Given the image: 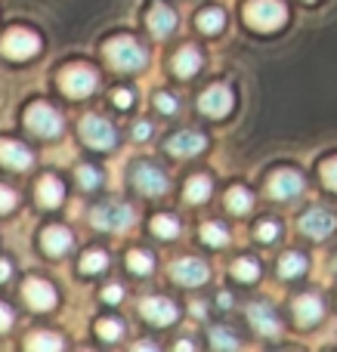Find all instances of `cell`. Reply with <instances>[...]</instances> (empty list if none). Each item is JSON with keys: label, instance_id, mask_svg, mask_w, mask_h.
Listing matches in <instances>:
<instances>
[{"label": "cell", "instance_id": "1", "mask_svg": "<svg viewBox=\"0 0 337 352\" xmlns=\"http://www.w3.org/2000/svg\"><path fill=\"white\" fill-rule=\"evenodd\" d=\"M245 22L254 31H276L288 22V10H285L282 0H248Z\"/></svg>", "mask_w": 337, "mask_h": 352}, {"label": "cell", "instance_id": "2", "mask_svg": "<svg viewBox=\"0 0 337 352\" xmlns=\"http://www.w3.org/2000/svg\"><path fill=\"white\" fill-rule=\"evenodd\" d=\"M105 56L118 72H140L146 65V50L136 37H111L105 43Z\"/></svg>", "mask_w": 337, "mask_h": 352}, {"label": "cell", "instance_id": "3", "mask_svg": "<svg viewBox=\"0 0 337 352\" xmlns=\"http://www.w3.org/2000/svg\"><path fill=\"white\" fill-rule=\"evenodd\" d=\"M96 84H99V78H96V72H93L90 65H68V68H62V74H59V87H62V93L65 96H72V99H84V96H90L93 90H96Z\"/></svg>", "mask_w": 337, "mask_h": 352}, {"label": "cell", "instance_id": "4", "mask_svg": "<svg viewBox=\"0 0 337 352\" xmlns=\"http://www.w3.org/2000/svg\"><path fill=\"white\" fill-rule=\"evenodd\" d=\"M90 219H93V226L102 232H124L136 223V213H133V207H127V204H102L90 213Z\"/></svg>", "mask_w": 337, "mask_h": 352}, {"label": "cell", "instance_id": "5", "mask_svg": "<svg viewBox=\"0 0 337 352\" xmlns=\"http://www.w3.org/2000/svg\"><path fill=\"white\" fill-rule=\"evenodd\" d=\"M37 50H41V37L28 28H12V31H6V37L0 41V53L16 62L37 56Z\"/></svg>", "mask_w": 337, "mask_h": 352}, {"label": "cell", "instance_id": "6", "mask_svg": "<svg viewBox=\"0 0 337 352\" xmlns=\"http://www.w3.org/2000/svg\"><path fill=\"white\" fill-rule=\"evenodd\" d=\"M25 127H28L31 133H37V136H43V140H50V136H59V133H62V118L56 115L50 105L34 102L28 111H25Z\"/></svg>", "mask_w": 337, "mask_h": 352}, {"label": "cell", "instance_id": "7", "mask_svg": "<svg viewBox=\"0 0 337 352\" xmlns=\"http://www.w3.org/2000/svg\"><path fill=\"white\" fill-rule=\"evenodd\" d=\"M130 179H133V186L140 188L142 195H164L167 186H171V182H167V173L155 164H133Z\"/></svg>", "mask_w": 337, "mask_h": 352}, {"label": "cell", "instance_id": "8", "mask_svg": "<svg viewBox=\"0 0 337 352\" xmlns=\"http://www.w3.org/2000/svg\"><path fill=\"white\" fill-rule=\"evenodd\" d=\"M80 136H84V142L90 148H111L115 146V130H111V124L99 115H87L84 121H80Z\"/></svg>", "mask_w": 337, "mask_h": 352}, {"label": "cell", "instance_id": "9", "mask_svg": "<svg viewBox=\"0 0 337 352\" xmlns=\"http://www.w3.org/2000/svg\"><path fill=\"white\" fill-rule=\"evenodd\" d=\"M232 90L229 87H223V84H217V87H210V90H204L202 93V99H198V109L204 111V115H210V118H226L229 111H232Z\"/></svg>", "mask_w": 337, "mask_h": 352}, {"label": "cell", "instance_id": "10", "mask_svg": "<svg viewBox=\"0 0 337 352\" xmlns=\"http://www.w3.org/2000/svg\"><path fill=\"white\" fill-rule=\"evenodd\" d=\"M334 229H337V219H334V213H328V210H309L301 217V232L316 238V241L328 238Z\"/></svg>", "mask_w": 337, "mask_h": 352}, {"label": "cell", "instance_id": "11", "mask_svg": "<svg viewBox=\"0 0 337 352\" xmlns=\"http://www.w3.org/2000/svg\"><path fill=\"white\" fill-rule=\"evenodd\" d=\"M22 297H25V303H28L31 309H37V312H47V309H53V306H56V291L47 285V281H41V278H28V281H25Z\"/></svg>", "mask_w": 337, "mask_h": 352}, {"label": "cell", "instance_id": "12", "mask_svg": "<svg viewBox=\"0 0 337 352\" xmlns=\"http://www.w3.org/2000/svg\"><path fill=\"white\" fill-rule=\"evenodd\" d=\"M140 312H142V318H146V322L158 324V328L177 322V306H173L167 297H149V300H142Z\"/></svg>", "mask_w": 337, "mask_h": 352}, {"label": "cell", "instance_id": "13", "mask_svg": "<svg viewBox=\"0 0 337 352\" xmlns=\"http://www.w3.org/2000/svg\"><path fill=\"white\" fill-rule=\"evenodd\" d=\"M270 195L272 198H279V201H288V198H297V195L303 192V179H301V173H294V170H276L270 176Z\"/></svg>", "mask_w": 337, "mask_h": 352}, {"label": "cell", "instance_id": "14", "mask_svg": "<svg viewBox=\"0 0 337 352\" xmlns=\"http://www.w3.org/2000/svg\"><path fill=\"white\" fill-rule=\"evenodd\" d=\"M171 275H173V281H177V285H183V287L204 285V281L210 278L208 266H204L202 260H180V263H173Z\"/></svg>", "mask_w": 337, "mask_h": 352}, {"label": "cell", "instance_id": "15", "mask_svg": "<svg viewBox=\"0 0 337 352\" xmlns=\"http://www.w3.org/2000/svg\"><path fill=\"white\" fill-rule=\"evenodd\" d=\"M204 148H208V140H204L202 133H192V130L177 133L173 140H167V152H171L173 158H192V155L204 152Z\"/></svg>", "mask_w": 337, "mask_h": 352}, {"label": "cell", "instance_id": "16", "mask_svg": "<svg viewBox=\"0 0 337 352\" xmlns=\"http://www.w3.org/2000/svg\"><path fill=\"white\" fill-rule=\"evenodd\" d=\"M0 164L12 167V170H28L31 167V152L16 140H0Z\"/></svg>", "mask_w": 337, "mask_h": 352}, {"label": "cell", "instance_id": "17", "mask_svg": "<svg viewBox=\"0 0 337 352\" xmlns=\"http://www.w3.org/2000/svg\"><path fill=\"white\" fill-rule=\"evenodd\" d=\"M248 318H251V324L263 337H279L282 334V324H279V318L272 316V309L266 303H254L251 309H248Z\"/></svg>", "mask_w": 337, "mask_h": 352}, {"label": "cell", "instance_id": "18", "mask_svg": "<svg viewBox=\"0 0 337 352\" xmlns=\"http://www.w3.org/2000/svg\"><path fill=\"white\" fill-rule=\"evenodd\" d=\"M41 244L50 256H62L72 250V232L62 229V226H47L41 235Z\"/></svg>", "mask_w": 337, "mask_h": 352}, {"label": "cell", "instance_id": "19", "mask_svg": "<svg viewBox=\"0 0 337 352\" xmlns=\"http://www.w3.org/2000/svg\"><path fill=\"white\" fill-rule=\"evenodd\" d=\"M294 318H297V324H303V328L316 324L322 318V300L313 297V294H303V297H297L294 300Z\"/></svg>", "mask_w": 337, "mask_h": 352}, {"label": "cell", "instance_id": "20", "mask_svg": "<svg viewBox=\"0 0 337 352\" xmlns=\"http://www.w3.org/2000/svg\"><path fill=\"white\" fill-rule=\"evenodd\" d=\"M171 68H173V74H180V78H192V74L202 68V53H198L195 47L177 50V56H173Z\"/></svg>", "mask_w": 337, "mask_h": 352}, {"label": "cell", "instance_id": "21", "mask_svg": "<svg viewBox=\"0 0 337 352\" xmlns=\"http://www.w3.org/2000/svg\"><path fill=\"white\" fill-rule=\"evenodd\" d=\"M62 198H65V186H62L56 176H43V179L37 182V201H41L43 207H59Z\"/></svg>", "mask_w": 337, "mask_h": 352}, {"label": "cell", "instance_id": "22", "mask_svg": "<svg viewBox=\"0 0 337 352\" xmlns=\"http://www.w3.org/2000/svg\"><path fill=\"white\" fill-rule=\"evenodd\" d=\"M146 22L155 37H167L173 31V25H177V16H173V10H167V6H152Z\"/></svg>", "mask_w": 337, "mask_h": 352}, {"label": "cell", "instance_id": "23", "mask_svg": "<svg viewBox=\"0 0 337 352\" xmlns=\"http://www.w3.org/2000/svg\"><path fill=\"white\" fill-rule=\"evenodd\" d=\"M210 192H214V182H210V176H204V173L189 176V182H186V201H192V204L208 201Z\"/></svg>", "mask_w": 337, "mask_h": 352}, {"label": "cell", "instance_id": "24", "mask_svg": "<svg viewBox=\"0 0 337 352\" xmlns=\"http://www.w3.org/2000/svg\"><path fill=\"white\" fill-rule=\"evenodd\" d=\"M65 343H62V337L56 334H47V331H41V334H31L28 340H25V349L31 352H59Z\"/></svg>", "mask_w": 337, "mask_h": 352}, {"label": "cell", "instance_id": "25", "mask_svg": "<svg viewBox=\"0 0 337 352\" xmlns=\"http://www.w3.org/2000/svg\"><path fill=\"white\" fill-rule=\"evenodd\" d=\"M307 272V260H303V254H285L282 260H279V275L282 278H297V275Z\"/></svg>", "mask_w": 337, "mask_h": 352}, {"label": "cell", "instance_id": "26", "mask_svg": "<svg viewBox=\"0 0 337 352\" xmlns=\"http://www.w3.org/2000/svg\"><path fill=\"white\" fill-rule=\"evenodd\" d=\"M195 22L204 34H217V31H223V25H226V16H223L220 10H204V12H198Z\"/></svg>", "mask_w": 337, "mask_h": 352}, {"label": "cell", "instance_id": "27", "mask_svg": "<svg viewBox=\"0 0 337 352\" xmlns=\"http://www.w3.org/2000/svg\"><path fill=\"white\" fill-rule=\"evenodd\" d=\"M248 207H251V195H248V188L235 186L226 192V210L232 213H248Z\"/></svg>", "mask_w": 337, "mask_h": 352}, {"label": "cell", "instance_id": "28", "mask_svg": "<svg viewBox=\"0 0 337 352\" xmlns=\"http://www.w3.org/2000/svg\"><path fill=\"white\" fill-rule=\"evenodd\" d=\"M152 232L158 238H177L180 235V223L171 217V213H158V217L152 219Z\"/></svg>", "mask_w": 337, "mask_h": 352}, {"label": "cell", "instance_id": "29", "mask_svg": "<svg viewBox=\"0 0 337 352\" xmlns=\"http://www.w3.org/2000/svg\"><path fill=\"white\" fill-rule=\"evenodd\" d=\"M202 241L210 244V248H223L229 241V232L223 229L220 223H204L202 226Z\"/></svg>", "mask_w": 337, "mask_h": 352}, {"label": "cell", "instance_id": "30", "mask_svg": "<svg viewBox=\"0 0 337 352\" xmlns=\"http://www.w3.org/2000/svg\"><path fill=\"white\" fill-rule=\"evenodd\" d=\"M105 266H109V254H105V250H90V254H84V260H80V272L84 275L102 272Z\"/></svg>", "mask_w": 337, "mask_h": 352}, {"label": "cell", "instance_id": "31", "mask_svg": "<svg viewBox=\"0 0 337 352\" xmlns=\"http://www.w3.org/2000/svg\"><path fill=\"white\" fill-rule=\"evenodd\" d=\"M210 346L214 349H239V337L229 334L223 324H217V328H210Z\"/></svg>", "mask_w": 337, "mask_h": 352}, {"label": "cell", "instance_id": "32", "mask_svg": "<svg viewBox=\"0 0 337 352\" xmlns=\"http://www.w3.org/2000/svg\"><path fill=\"white\" fill-rule=\"evenodd\" d=\"M96 334L102 337V340L115 343V340H121V334H124V324L118 322V318H102V322H96Z\"/></svg>", "mask_w": 337, "mask_h": 352}, {"label": "cell", "instance_id": "33", "mask_svg": "<svg viewBox=\"0 0 337 352\" xmlns=\"http://www.w3.org/2000/svg\"><path fill=\"white\" fill-rule=\"evenodd\" d=\"M127 266H130V272H136V275H149L152 272V256L142 254V250H130Z\"/></svg>", "mask_w": 337, "mask_h": 352}, {"label": "cell", "instance_id": "34", "mask_svg": "<svg viewBox=\"0 0 337 352\" xmlns=\"http://www.w3.org/2000/svg\"><path fill=\"white\" fill-rule=\"evenodd\" d=\"M232 275H235L239 281H245V285H248V281H257V278H260V266H257L254 260H239V263L232 266Z\"/></svg>", "mask_w": 337, "mask_h": 352}, {"label": "cell", "instance_id": "35", "mask_svg": "<svg viewBox=\"0 0 337 352\" xmlns=\"http://www.w3.org/2000/svg\"><path fill=\"white\" fill-rule=\"evenodd\" d=\"M78 182H80V186H84V188H96V182H99L96 167H90V164L78 167Z\"/></svg>", "mask_w": 337, "mask_h": 352}, {"label": "cell", "instance_id": "36", "mask_svg": "<svg viewBox=\"0 0 337 352\" xmlns=\"http://www.w3.org/2000/svg\"><path fill=\"white\" fill-rule=\"evenodd\" d=\"M279 223H272V219H263V223L257 226V238L260 241H272V238H279Z\"/></svg>", "mask_w": 337, "mask_h": 352}, {"label": "cell", "instance_id": "37", "mask_svg": "<svg viewBox=\"0 0 337 352\" xmlns=\"http://www.w3.org/2000/svg\"><path fill=\"white\" fill-rule=\"evenodd\" d=\"M322 179H325L328 188H334V192H337V158H331V161H325V164H322Z\"/></svg>", "mask_w": 337, "mask_h": 352}, {"label": "cell", "instance_id": "38", "mask_svg": "<svg viewBox=\"0 0 337 352\" xmlns=\"http://www.w3.org/2000/svg\"><path fill=\"white\" fill-rule=\"evenodd\" d=\"M155 105H158L164 115H173V111H177V99H173L171 93H158V96H155Z\"/></svg>", "mask_w": 337, "mask_h": 352}, {"label": "cell", "instance_id": "39", "mask_svg": "<svg viewBox=\"0 0 337 352\" xmlns=\"http://www.w3.org/2000/svg\"><path fill=\"white\" fill-rule=\"evenodd\" d=\"M16 207V192L6 186H0V213H10Z\"/></svg>", "mask_w": 337, "mask_h": 352}, {"label": "cell", "instance_id": "40", "mask_svg": "<svg viewBox=\"0 0 337 352\" xmlns=\"http://www.w3.org/2000/svg\"><path fill=\"white\" fill-rule=\"evenodd\" d=\"M115 105H118V109H130V105H133V93H130V90H118L115 93Z\"/></svg>", "mask_w": 337, "mask_h": 352}, {"label": "cell", "instance_id": "41", "mask_svg": "<svg viewBox=\"0 0 337 352\" xmlns=\"http://www.w3.org/2000/svg\"><path fill=\"white\" fill-rule=\"evenodd\" d=\"M121 297H124V291H121L118 285H109V287L102 291V300H105V303H118Z\"/></svg>", "mask_w": 337, "mask_h": 352}, {"label": "cell", "instance_id": "42", "mask_svg": "<svg viewBox=\"0 0 337 352\" xmlns=\"http://www.w3.org/2000/svg\"><path fill=\"white\" fill-rule=\"evenodd\" d=\"M10 324H12V312H10V306L0 303V331H10Z\"/></svg>", "mask_w": 337, "mask_h": 352}, {"label": "cell", "instance_id": "43", "mask_svg": "<svg viewBox=\"0 0 337 352\" xmlns=\"http://www.w3.org/2000/svg\"><path fill=\"white\" fill-rule=\"evenodd\" d=\"M149 130H152V127H149V124L146 121H140V124H136V127H133V140H149Z\"/></svg>", "mask_w": 337, "mask_h": 352}, {"label": "cell", "instance_id": "44", "mask_svg": "<svg viewBox=\"0 0 337 352\" xmlns=\"http://www.w3.org/2000/svg\"><path fill=\"white\" fill-rule=\"evenodd\" d=\"M10 275H12V266L6 260H0V281H10Z\"/></svg>", "mask_w": 337, "mask_h": 352}, {"label": "cell", "instance_id": "45", "mask_svg": "<svg viewBox=\"0 0 337 352\" xmlns=\"http://www.w3.org/2000/svg\"><path fill=\"white\" fill-rule=\"evenodd\" d=\"M133 349H140V352H158V346H155V343H146V340H142V343H136Z\"/></svg>", "mask_w": 337, "mask_h": 352}, {"label": "cell", "instance_id": "46", "mask_svg": "<svg viewBox=\"0 0 337 352\" xmlns=\"http://www.w3.org/2000/svg\"><path fill=\"white\" fill-rule=\"evenodd\" d=\"M217 303H220L223 309H229V306H232V297H229V294H220V297H217Z\"/></svg>", "mask_w": 337, "mask_h": 352}, {"label": "cell", "instance_id": "47", "mask_svg": "<svg viewBox=\"0 0 337 352\" xmlns=\"http://www.w3.org/2000/svg\"><path fill=\"white\" fill-rule=\"evenodd\" d=\"M192 349H195V346H192L189 340H177V352H192Z\"/></svg>", "mask_w": 337, "mask_h": 352}]
</instances>
